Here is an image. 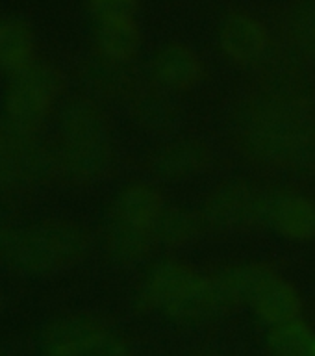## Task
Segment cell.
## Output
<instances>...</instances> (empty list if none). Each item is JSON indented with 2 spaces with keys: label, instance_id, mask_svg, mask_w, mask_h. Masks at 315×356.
<instances>
[{
  "label": "cell",
  "instance_id": "obj_5",
  "mask_svg": "<svg viewBox=\"0 0 315 356\" xmlns=\"http://www.w3.org/2000/svg\"><path fill=\"white\" fill-rule=\"evenodd\" d=\"M267 199L269 184L255 175H230L210 184L197 210L211 236H249L266 228Z\"/></svg>",
  "mask_w": 315,
  "mask_h": 356
},
{
  "label": "cell",
  "instance_id": "obj_21",
  "mask_svg": "<svg viewBox=\"0 0 315 356\" xmlns=\"http://www.w3.org/2000/svg\"><path fill=\"white\" fill-rule=\"evenodd\" d=\"M0 308H2V302H0Z\"/></svg>",
  "mask_w": 315,
  "mask_h": 356
},
{
  "label": "cell",
  "instance_id": "obj_10",
  "mask_svg": "<svg viewBox=\"0 0 315 356\" xmlns=\"http://www.w3.org/2000/svg\"><path fill=\"white\" fill-rule=\"evenodd\" d=\"M169 204L171 200L167 197L165 186L147 175L128 178L111 193L102 227L156 238L158 222Z\"/></svg>",
  "mask_w": 315,
  "mask_h": 356
},
{
  "label": "cell",
  "instance_id": "obj_15",
  "mask_svg": "<svg viewBox=\"0 0 315 356\" xmlns=\"http://www.w3.org/2000/svg\"><path fill=\"white\" fill-rule=\"evenodd\" d=\"M208 236L204 222L197 208L171 202L156 228V241L161 252H178L193 249L200 239Z\"/></svg>",
  "mask_w": 315,
  "mask_h": 356
},
{
  "label": "cell",
  "instance_id": "obj_13",
  "mask_svg": "<svg viewBox=\"0 0 315 356\" xmlns=\"http://www.w3.org/2000/svg\"><path fill=\"white\" fill-rule=\"evenodd\" d=\"M247 308L261 325L273 328L302 319L305 299L291 278L275 264L264 260L250 289Z\"/></svg>",
  "mask_w": 315,
  "mask_h": 356
},
{
  "label": "cell",
  "instance_id": "obj_9",
  "mask_svg": "<svg viewBox=\"0 0 315 356\" xmlns=\"http://www.w3.org/2000/svg\"><path fill=\"white\" fill-rule=\"evenodd\" d=\"M217 49L232 67L258 74L282 54L271 28L247 8H230L221 15L216 30Z\"/></svg>",
  "mask_w": 315,
  "mask_h": 356
},
{
  "label": "cell",
  "instance_id": "obj_20",
  "mask_svg": "<svg viewBox=\"0 0 315 356\" xmlns=\"http://www.w3.org/2000/svg\"><path fill=\"white\" fill-rule=\"evenodd\" d=\"M86 8L95 22L110 17L138 15L139 0H86Z\"/></svg>",
  "mask_w": 315,
  "mask_h": 356
},
{
  "label": "cell",
  "instance_id": "obj_6",
  "mask_svg": "<svg viewBox=\"0 0 315 356\" xmlns=\"http://www.w3.org/2000/svg\"><path fill=\"white\" fill-rule=\"evenodd\" d=\"M65 80L58 67L38 60L8 78L2 93L4 122L24 136L38 134L60 111Z\"/></svg>",
  "mask_w": 315,
  "mask_h": 356
},
{
  "label": "cell",
  "instance_id": "obj_11",
  "mask_svg": "<svg viewBox=\"0 0 315 356\" xmlns=\"http://www.w3.org/2000/svg\"><path fill=\"white\" fill-rule=\"evenodd\" d=\"M266 228L291 245H315V193L295 180L269 184Z\"/></svg>",
  "mask_w": 315,
  "mask_h": 356
},
{
  "label": "cell",
  "instance_id": "obj_16",
  "mask_svg": "<svg viewBox=\"0 0 315 356\" xmlns=\"http://www.w3.org/2000/svg\"><path fill=\"white\" fill-rule=\"evenodd\" d=\"M286 54L300 65L315 69V0H293L282 15Z\"/></svg>",
  "mask_w": 315,
  "mask_h": 356
},
{
  "label": "cell",
  "instance_id": "obj_19",
  "mask_svg": "<svg viewBox=\"0 0 315 356\" xmlns=\"http://www.w3.org/2000/svg\"><path fill=\"white\" fill-rule=\"evenodd\" d=\"M266 350L267 356H315V330L302 319L269 328Z\"/></svg>",
  "mask_w": 315,
  "mask_h": 356
},
{
  "label": "cell",
  "instance_id": "obj_17",
  "mask_svg": "<svg viewBox=\"0 0 315 356\" xmlns=\"http://www.w3.org/2000/svg\"><path fill=\"white\" fill-rule=\"evenodd\" d=\"M38 60V38L33 28L19 17H0V72L10 78Z\"/></svg>",
  "mask_w": 315,
  "mask_h": 356
},
{
  "label": "cell",
  "instance_id": "obj_14",
  "mask_svg": "<svg viewBox=\"0 0 315 356\" xmlns=\"http://www.w3.org/2000/svg\"><path fill=\"white\" fill-rule=\"evenodd\" d=\"M143 47V30L138 15L110 17L95 21V49L100 61L130 67Z\"/></svg>",
  "mask_w": 315,
  "mask_h": 356
},
{
  "label": "cell",
  "instance_id": "obj_4",
  "mask_svg": "<svg viewBox=\"0 0 315 356\" xmlns=\"http://www.w3.org/2000/svg\"><path fill=\"white\" fill-rule=\"evenodd\" d=\"M132 300L143 314H160L188 327L225 314L210 269L178 252H160L141 267Z\"/></svg>",
  "mask_w": 315,
  "mask_h": 356
},
{
  "label": "cell",
  "instance_id": "obj_2",
  "mask_svg": "<svg viewBox=\"0 0 315 356\" xmlns=\"http://www.w3.org/2000/svg\"><path fill=\"white\" fill-rule=\"evenodd\" d=\"M97 247L91 228L74 217L15 222L0 211V264L26 277H56L88 261Z\"/></svg>",
  "mask_w": 315,
  "mask_h": 356
},
{
  "label": "cell",
  "instance_id": "obj_18",
  "mask_svg": "<svg viewBox=\"0 0 315 356\" xmlns=\"http://www.w3.org/2000/svg\"><path fill=\"white\" fill-rule=\"evenodd\" d=\"M136 124L149 134H161V138L171 134L177 124L178 111L172 104L171 97L161 93L150 83L143 86L136 99L127 106Z\"/></svg>",
  "mask_w": 315,
  "mask_h": 356
},
{
  "label": "cell",
  "instance_id": "obj_3",
  "mask_svg": "<svg viewBox=\"0 0 315 356\" xmlns=\"http://www.w3.org/2000/svg\"><path fill=\"white\" fill-rule=\"evenodd\" d=\"M119 149L108 106L97 97H74L58 111V143L52 165L67 182L91 188L119 169Z\"/></svg>",
  "mask_w": 315,
  "mask_h": 356
},
{
  "label": "cell",
  "instance_id": "obj_7",
  "mask_svg": "<svg viewBox=\"0 0 315 356\" xmlns=\"http://www.w3.org/2000/svg\"><path fill=\"white\" fill-rule=\"evenodd\" d=\"M43 356H132L127 334L95 312H65L45 325Z\"/></svg>",
  "mask_w": 315,
  "mask_h": 356
},
{
  "label": "cell",
  "instance_id": "obj_12",
  "mask_svg": "<svg viewBox=\"0 0 315 356\" xmlns=\"http://www.w3.org/2000/svg\"><path fill=\"white\" fill-rule=\"evenodd\" d=\"M210 76L199 50L182 41H169L154 50L149 61V83L167 97L197 93Z\"/></svg>",
  "mask_w": 315,
  "mask_h": 356
},
{
  "label": "cell",
  "instance_id": "obj_1",
  "mask_svg": "<svg viewBox=\"0 0 315 356\" xmlns=\"http://www.w3.org/2000/svg\"><path fill=\"white\" fill-rule=\"evenodd\" d=\"M227 143L258 175L306 182L315 178V78L280 54L255 74L227 115Z\"/></svg>",
  "mask_w": 315,
  "mask_h": 356
},
{
  "label": "cell",
  "instance_id": "obj_8",
  "mask_svg": "<svg viewBox=\"0 0 315 356\" xmlns=\"http://www.w3.org/2000/svg\"><path fill=\"white\" fill-rule=\"evenodd\" d=\"M219 152L200 134H167L152 145L143 158L145 175L161 186L199 182L216 171Z\"/></svg>",
  "mask_w": 315,
  "mask_h": 356
}]
</instances>
